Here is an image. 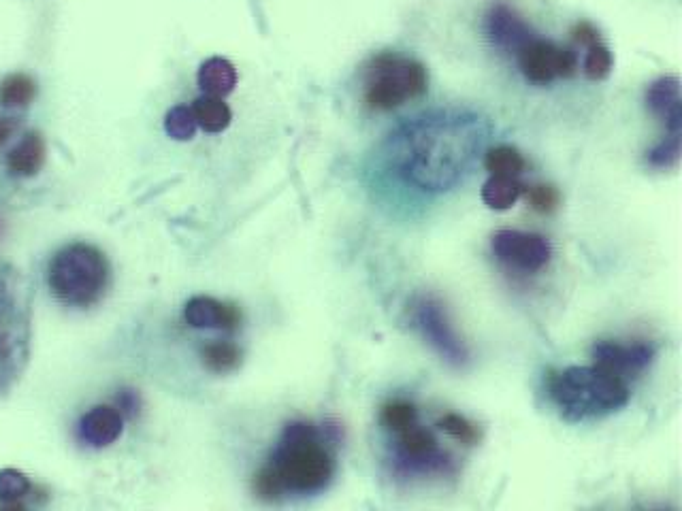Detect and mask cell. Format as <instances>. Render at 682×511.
I'll return each instance as SVG.
<instances>
[{"label": "cell", "mask_w": 682, "mask_h": 511, "mask_svg": "<svg viewBox=\"0 0 682 511\" xmlns=\"http://www.w3.org/2000/svg\"><path fill=\"white\" fill-rule=\"evenodd\" d=\"M194 111V118H197V124L205 130V133H222L231 126L233 120V113L231 107L226 105L222 98L218 96H201L194 101L192 105Z\"/></svg>", "instance_id": "cell-19"}, {"label": "cell", "mask_w": 682, "mask_h": 511, "mask_svg": "<svg viewBox=\"0 0 682 511\" xmlns=\"http://www.w3.org/2000/svg\"><path fill=\"white\" fill-rule=\"evenodd\" d=\"M120 403H122L124 407H128V411H131V414H135L137 407H139V403H137V397H135L133 392H124L122 397H120Z\"/></svg>", "instance_id": "cell-31"}, {"label": "cell", "mask_w": 682, "mask_h": 511, "mask_svg": "<svg viewBox=\"0 0 682 511\" xmlns=\"http://www.w3.org/2000/svg\"><path fill=\"white\" fill-rule=\"evenodd\" d=\"M486 35L503 52H512V49L518 52L525 43L535 39L529 24L508 5H495L486 15Z\"/></svg>", "instance_id": "cell-12"}, {"label": "cell", "mask_w": 682, "mask_h": 511, "mask_svg": "<svg viewBox=\"0 0 682 511\" xmlns=\"http://www.w3.org/2000/svg\"><path fill=\"white\" fill-rule=\"evenodd\" d=\"M265 465L278 477L284 492L312 494L333 477V458L310 422H290Z\"/></svg>", "instance_id": "cell-3"}, {"label": "cell", "mask_w": 682, "mask_h": 511, "mask_svg": "<svg viewBox=\"0 0 682 511\" xmlns=\"http://www.w3.org/2000/svg\"><path fill=\"white\" fill-rule=\"evenodd\" d=\"M518 67L533 84L546 86L559 77H572L576 73V56L565 47L552 41L531 39L518 49Z\"/></svg>", "instance_id": "cell-8"}, {"label": "cell", "mask_w": 682, "mask_h": 511, "mask_svg": "<svg viewBox=\"0 0 682 511\" xmlns=\"http://www.w3.org/2000/svg\"><path fill=\"white\" fill-rule=\"evenodd\" d=\"M646 105L657 118L665 122L670 133H680L682 109H680V81L678 77H661L646 92Z\"/></svg>", "instance_id": "cell-15"}, {"label": "cell", "mask_w": 682, "mask_h": 511, "mask_svg": "<svg viewBox=\"0 0 682 511\" xmlns=\"http://www.w3.org/2000/svg\"><path fill=\"white\" fill-rule=\"evenodd\" d=\"M678 160H680V133H670L668 139L661 141L655 150L648 154V162L659 169L676 167Z\"/></svg>", "instance_id": "cell-28"}, {"label": "cell", "mask_w": 682, "mask_h": 511, "mask_svg": "<svg viewBox=\"0 0 682 511\" xmlns=\"http://www.w3.org/2000/svg\"><path fill=\"white\" fill-rule=\"evenodd\" d=\"M35 92V81L24 73H13L0 81V105L9 109L26 107L35 98Z\"/></svg>", "instance_id": "cell-20"}, {"label": "cell", "mask_w": 682, "mask_h": 511, "mask_svg": "<svg viewBox=\"0 0 682 511\" xmlns=\"http://www.w3.org/2000/svg\"><path fill=\"white\" fill-rule=\"evenodd\" d=\"M124 420L116 407L96 405L79 420V437L92 448H107L122 435Z\"/></svg>", "instance_id": "cell-13"}, {"label": "cell", "mask_w": 682, "mask_h": 511, "mask_svg": "<svg viewBox=\"0 0 682 511\" xmlns=\"http://www.w3.org/2000/svg\"><path fill=\"white\" fill-rule=\"evenodd\" d=\"M484 167H486V171H491V175L518 177L525 171L527 162H525L523 154L514 150V147L499 145V147H493V150L486 152Z\"/></svg>", "instance_id": "cell-21"}, {"label": "cell", "mask_w": 682, "mask_h": 511, "mask_svg": "<svg viewBox=\"0 0 682 511\" xmlns=\"http://www.w3.org/2000/svg\"><path fill=\"white\" fill-rule=\"evenodd\" d=\"M397 460L399 469L405 473L431 475V473H448L454 469L452 460L437 448V439L416 424L408 426L405 431L397 433Z\"/></svg>", "instance_id": "cell-9"}, {"label": "cell", "mask_w": 682, "mask_h": 511, "mask_svg": "<svg viewBox=\"0 0 682 511\" xmlns=\"http://www.w3.org/2000/svg\"><path fill=\"white\" fill-rule=\"evenodd\" d=\"M525 192V186L516 177H503V175H493L486 184L482 186V201L489 209L495 211H506L514 207Z\"/></svg>", "instance_id": "cell-18"}, {"label": "cell", "mask_w": 682, "mask_h": 511, "mask_svg": "<svg viewBox=\"0 0 682 511\" xmlns=\"http://www.w3.org/2000/svg\"><path fill=\"white\" fill-rule=\"evenodd\" d=\"M382 424L393 433H401L405 428L416 424V407L408 401L386 403L382 409Z\"/></svg>", "instance_id": "cell-25"}, {"label": "cell", "mask_w": 682, "mask_h": 511, "mask_svg": "<svg viewBox=\"0 0 682 511\" xmlns=\"http://www.w3.org/2000/svg\"><path fill=\"white\" fill-rule=\"evenodd\" d=\"M574 39H576L580 45L589 47V45H593V43L599 41V32H597L589 22H582V24H578V26L574 28Z\"/></svg>", "instance_id": "cell-30"}, {"label": "cell", "mask_w": 682, "mask_h": 511, "mask_svg": "<svg viewBox=\"0 0 682 511\" xmlns=\"http://www.w3.org/2000/svg\"><path fill=\"white\" fill-rule=\"evenodd\" d=\"M548 394L567 422L604 418L629 401L625 379L604 367H567L548 379Z\"/></svg>", "instance_id": "cell-2"}, {"label": "cell", "mask_w": 682, "mask_h": 511, "mask_svg": "<svg viewBox=\"0 0 682 511\" xmlns=\"http://www.w3.org/2000/svg\"><path fill=\"white\" fill-rule=\"evenodd\" d=\"M45 160V143L37 133L26 135L7 156V167L18 177L37 175Z\"/></svg>", "instance_id": "cell-17"}, {"label": "cell", "mask_w": 682, "mask_h": 511, "mask_svg": "<svg viewBox=\"0 0 682 511\" xmlns=\"http://www.w3.org/2000/svg\"><path fill=\"white\" fill-rule=\"evenodd\" d=\"M493 254L506 265L535 273L548 265L552 247L546 237L523 230H499L493 237Z\"/></svg>", "instance_id": "cell-10"}, {"label": "cell", "mask_w": 682, "mask_h": 511, "mask_svg": "<svg viewBox=\"0 0 682 511\" xmlns=\"http://www.w3.org/2000/svg\"><path fill=\"white\" fill-rule=\"evenodd\" d=\"M184 318L194 328H222L233 331L239 324L241 313L233 305H224L211 296H194L184 309Z\"/></svg>", "instance_id": "cell-14"}, {"label": "cell", "mask_w": 682, "mask_h": 511, "mask_svg": "<svg viewBox=\"0 0 682 511\" xmlns=\"http://www.w3.org/2000/svg\"><path fill=\"white\" fill-rule=\"evenodd\" d=\"M587 49L589 52H587V58H584V75H587L591 81L606 79L612 71L610 49L602 41L589 45Z\"/></svg>", "instance_id": "cell-24"}, {"label": "cell", "mask_w": 682, "mask_h": 511, "mask_svg": "<svg viewBox=\"0 0 682 511\" xmlns=\"http://www.w3.org/2000/svg\"><path fill=\"white\" fill-rule=\"evenodd\" d=\"M30 352V286L0 262V397L24 373Z\"/></svg>", "instance_id": "cell-4"}, {"label": "cell", "mask_w": 682, "mask_h": 511, "mask_svg": "<svg viewBox=\"0 0 682 511\" xmlns=\"http://www.w3.org/2000/svg\"><path fill=\"white\" fill-rule=\"evenodd\" d=\"M197 126L199 124H197V118H194L192 107H186V105L173 107L165 118L167 135L175 141H190L194 135H197Z\"/></svg>", "instance_id": "cell-23"}, {"label": "cell", "mask_w": 682, "mask_h": 511, "mask_svg": "<svg viewBox=\"0 0 682 511\" xmlns=\"http://www.w3.org/2000/svg\"><path fill=\"white\" fill-rule=\"evenodd\" d=\"M30 492V480L18 469L0 471V501L18 503Z\"/></svg>", "instance_id": "cell-26"}, {"label": "cell", "mask_w": 682, "mask_h": 511, "mask_svg": "<svg viewBox=\"0 0 682 511\" xmlns=\"http://www.w3.org/2000/svg\"><path fill=\"white\" fill-rule=\"evenodd\" d=\"M486 135L489 126L472 111L422 113L401 124L388 139V167L405 186L442 194L461 184L472 171Z\"/></svg>", "instance_id": "cell-1"}, {"label": "cell", "mask_w": 682, "mask_h": 511, "mask_svg": "<svg viewBox=\"0 0 682 511\" xmlns=\"http://www.w3.org/2000/svg\"><path fill=\"white\" fill-rule=\"evenodd\" d=\"M203 362L209 371L214 373H229L239 367L241 362V350L235 343H209L203 348Z\"/></svg>", "instance_id": "cell-22"}, {"label": "cell", "mask_w": 682, "mask_h": 511, "mask_svg": "<svg viewBox=\"0 0 682 511\" xmlns=\"http://www.w3.org/2000/svg\"><path fill=\"white\" fill-rule=\"evenodd\" d=\"M47 284L60 303L90 307L107 292L109 260L94 245L71 243L52 258Z\"/></svg>", "instance_id": "cell-5"}, {"label": "cell", "mask_w": 682, "mask_h": 511, "mask_svg": "<svg viewBox=\"0 0 682 511\" xmlns=\"http://www.w3.org/2000/svg\"><path fill=\"white\" fill-rule=\"evenodd\" d=\"M427 84V69L418 60L382 54L369 64L365 101L371 109L391 111L425 94Z\"/></svg>", "instance_id": "cell-6"}, {"label": "cell", "mask_w": 682, "mask_h": 511, "mask_svg": "<svg viewBox=\"0 0 682 511\" xmlns=\"http://www.w3.org/2000/svg\"><path fill=\"white\" fill-rule=\"evenodd\" d=\"M13 133V122L7 118H0V145H3Z\"/></svg>", "instance_id": "cell-32"}, {"label": "cell", "mask_w": 682, "mask_h": 511, "mask_svg": "<svg viewBox=\"0 0 682 511\" xmlns=\"http://www.w3.org/2000/svg\"><path fill=\"white\" fill-rule=\"evenodd\" d=\"M199 86L209 96H226L231 94L237 86V71L226 58H209L201 64L199 69Z\"/></svg>", "instance_id": "cell-16"}, {"label": "cell", "mask_w": 682, "mask_h": 511, "mask_svg": "<svg viewBox=\"0 0 682 511\" xmlns=\"http://www.w3.org/2000/svg\"><path fill=\"white\" fill-rule=\"evenodd\" d=\"M527 199L533 205L535 211L540 213H548L559 205V192L552 188V186H533L527 192Z\"/></svg>", "instance_id": "cell-29"}, {"label": "cell", "mask_w": 682, "mask_h": 511, "mask_svg": "<svg viewBox=\"0 0 682 511\" xmlns=\"http://www.w3.org/2000/svg\"><path fill=\"white\" fill-rule=\"evenodd\" d=\"M437 424H440L444 433H448L452 439H457L465 445H476L480 441V431L476 428V424H472L459 414H446Z\"/></svg>", "instance_id": "cell-27"}, {"label": "cell", "mask_w": 682, "mask_h": 511, "mask_svg": "<svg viewBox=\"0 0 682 511\" xmlns=\"http://www.w3.org/2000/svg\"><path fill=\"white\" fill-rule=\"evenodd\" d=\"M595 365L604 367L612 371L619 377L627 375H638L644 369L651 367V362L655 360V348L648 343H612V341H599L593 345L591 350Z\"/></svg>", "instance_id": "cell-11"}, {"label": "cell", "mask_w": 682, "mask_h": 511, "mask_svg": "<svg viewBox=\"0 0 682 511\" xmlns=\"http://www.w3.org/2000/svg\"><path fill=\"white\" fill-rule=\"evenodd\" d=\"M414 322L420 335L452 367L467 365V345L457 335V331H454V326L448 320V313L440 301L433 299V296H422L414 305Z\"/></svg>", "instance_id": "cell-7"}]
</instances>
